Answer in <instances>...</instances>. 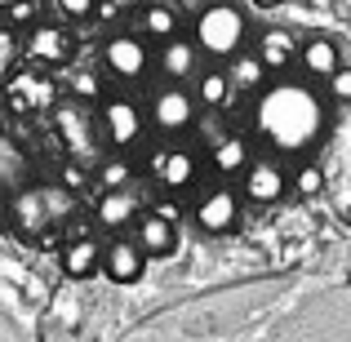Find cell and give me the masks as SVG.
<instances>
[{
  "instance_id": "cell-1",
  "label": "cell",
  "mask_w": 351,
  "mask_h": 342,
  "mask_svg": "<svg viewBox=\"0 0 351 342\" xmlns=\"http://www.w3.org/2000/svg\"><path fill=\"white\" fill-rule=\"evenodd\" d=\"M254 134L276 160H307L329 138V94L307 76H276L254 94Z\"/></svg>"
},
{
  "instance_id": "cell-31",
  "label": "cell",
  "mask_w": 351,
  "mask_h": 342,
  "mask_svg": "<svg viewBox=\"0 0 351 342\" xmlns=\"http://www.w3.org/2000/svg\"><path fill=\"white\" fill-rule=\"evenodd\" d=\"M249 5H254V9H280L285 0H249Z\"/></svg>"
},
{
  "instance_id": "cell-13",
  "label": "cell",
  "mask_w": 351,
  "mask_h": 342,
  "mask_svg": "<svg viewBox=\"0 0 351 342\" xmlns=\"http://www.w3.org/2000/svg\"><path fill=\"white\" fill-rule=\"evenodd\" d=\"M147 169H152V178L160 182V187H169V191H182V187H191V182H196L200 164H196V156H191L187 147L169 143V147H156V151H152Z\"/></svg>"
},
{
  "instance_id": "cell-19",
  "label": "cell",
  "mask_w": 351,
  "mask_h": 342,
  "mask_svg": "<svg viewBox=\"0 0 351 342\" xmlns=\"http://www.w3.org/2000/svg\"><path fill=\"white\" fill-rule=\"evenodd\" d=\"M103 271V245L94 236H76L62 249V276L67 280H89V276Z\"/></svg>"
},
{
  "instance_id": "cell-6",
  "label": "cell",
  "mask_w": 351,
  "mask_h": 342,
  "mask_svg": "<svg viewBox=\"0 0 351 342\" xmlns=\"http://www.w3.org/2000/svg\"><path fill=\"white\" fill-rule=\"evenodd\" d=\"M98 129H103V143L112 147V151H129V147L143 143L147 134V116L138 112L134 98H103V107H98Z\"/></svg>"
},
{
  "instance_id": "cell-2",
  "label": "cell",
  "mask_w": 351,
  "mask_h": 342,
  "mask_svg": "<svg viewBox=\"0 0 351 342\" xmlns=\"http://www.w3.org/2000/svg\"><path fill=\"white\" fill-rule=\"evenodd\" d=\"M76 214V191L62 182H27L9 196V227L18 240H40Z\"/></svg>"
},
{
  "instance_id": "cell-12",
  "label": "cell",
  "mask_w": 351,
  "mask_h": 342,
  "mask_svg": "<svg viewBox=\"0 0 351 342\" xmlns=\"http://www.w3.org/2000/svg\"><path fill=\"white\" fill-rule=\"evenodd\" d=\"M27 53H32L36 67H62L76 53V45H71V32L62 23H40L36 18L32 32H27Z\"/></svg>"
},
{
  "instance_id": "cell-27",
  "label": "cell",
  "mask_w": 351,
  "mask_h": 342,
  "mask_svg": "<svg viewBox=\"0 0 351 342\" xmlns=\"http://www.w3.org/2000/svg\"><path fill=\"white\" fill-rule=\"evenodd\" d=\"M325 85H329V89H325V94H329V98H334V103H351V67H347V62H343V67H338V71H334V76H329V80H325Z\"/></svg>"
},
{
  "instance_id": "cell-25",
  "label": "cell",
  "mask_w": 351,
  "mask_h": 342,
  "mask_svg": "<svg viewBox=\"0 0 351 342\" xmlns=\"http://www.w3.org/2000/svg\"><path fill=\"white\" fill-rule=\"evenodd\" d=\"M325 164H316V160H302L298 164V173L289 178V196H298V200H316L320 191H325Z\"/></svg>"
},
{
  "instance_id": "cell-17",
  "label": "cell",
  "mask_w": 351,
  "mask_h": 342,
  "mask_svg": "<svg viewBox=\"0 0 351 342\" xmlns=\"http://www.w3.org/2000/svg\"><path fill=\"white\" fill-rule=\"evenodd\" d=\"M147 271V254L134 245V240H112L103 249V276L112 284H138Z\"/></svg>"
},
{
  "instance_id": "cell-3",
  "label": "cell",
  "mask_w": 351,
  "mask_h": 342,
  "mask_svg": "<svg viewBox=\"0 0 351 342\" xmlns=\"http://www.w3.org/2000/svg\"><path fill=\"white\" fill-rule=\"evenodd\" d=\"M191 40H196V49L205 53V58H236L240 49H245L249 40V18L245 9L232 5V0H214V5H205L196 14V23H191Z\"/></svg>"
},
{
  "instance_id": "cell-30",
  "label": "cell",
  "mask_w": 351,
  "mask_h": 342,
  "mask_svg": "<svg viewBox=\"0 0 351 342\" xmlns=\"http://www.w3.org/2000/svg\"><path fill=\"white\" fill-rule=\"evenodd\" d=\"M14 53H18V36H14V27H0V71L14 67Z\"/></svg>"
},
{
  "instance_id": "cell-28",
  "label": "cell",
  "mask_w": 351,
  "mask_h": 342,
  "mask_svg": "<svg viewBox=\"0 0 351 342\" xmlns=\"http://www.w3.org/2000/svg\"><path fill=\"white\" fill-rule=\"evenodd\" d=\"M0 14H5L9 27H27V23H36V0H14V5L0 9Z\"/></svg>"
},
{
  "instance_id": "cell-10",
  "label": "cell",
  "mask_w": 351,
  "mask_h": 342,
  "mask_svg": "<svg viewBox=\"0 0 351 342\" xmlns=\"http://www.w3.org/2000/svg\"><path fill=\"white\" fill-rule=\"evenodd\" d=\"M240 191L254 205H276V200L289 196V173L276 156H263V160H249L245 173H240Z\"/></svg>"
},
{
  "instance_id": "cell-20",
  "label": "cell",
  "mask_w": 351,
  "mask_h": 342,
  "mask_svg": "<svg viewBox=\"0 0 351 342\" xmlns=\"http://www.w3.org/2000/svg\"><path fill=\"white\" fill-rule=\"evenodd\" d=\"M134 214H138L134 187H116V191H103V196H98V227L120 231V227L134 223Z\"/></svg>"
},
{
  "instance_id": "cell-14",
  "label": "cell",
  "mask_w": 351,
  "mask_h": 342,
  "mask_svg": "<svg viewBox=\"0 0 351 342\" xmlns=\"http://www.w3.org/2000/svg\"><path fill=\"white\" fill-rule=\"evenodd\" d=\"M298 36L289 32V27H267L263 36H258V45H254V53H258V62L267 67V76H285L289 67H298Z\"/></svg>"
},
{
  "instance_id": "cell-4",
  "label": "cell",
  "mask_w": 351,
  "mask_h": 342,
  "mask_svg": "<svg viewBox=\"0 0 351 342\" xmlns=\"http://www.w3.org/2000/svg\"><path fill=\"white\" fill-rule=\"evenodd\" d=\"M49 112H53L58 143L67 147L71 160H76V164H98V160H103V129H98V112L85 103V98H58Z\"/></svg>"
},
{
  "instance_id": "cell-21",
  "label": "cell",
  "mask_w": 351,
  "mask_h": 342,
  "mask_svg": "<svg viewBox=\"0 0 351 342\" xmlns=\"http://www.w3.org/2000/svg\"><path fill=\"white\" fill-rule=\"evenodd\" d=\"M223 71H227V85H232V94H258V89L267 85V67L258 62V53H245V49H240L236 58H227Z\"/></svg>"
},
{
  "instance_id": "cell-32",
  "label": "cell",
  "mask_w": 351,
  "mask_h": 342,
  "mask_svg": "<svg viewBox=\"0 0 351 342\" xmlns=\"http://www.w3.org/2000/svg\"><path fill=\"white\" fill-rule=\"evenodd\" d=\"M9 5H14V0H0V9H9Z\"/></svg>"
},
{
  "instance_id": "cell-29",
  "label": "cell",
  "mask_w": 351,
  "mask_h": 342,
  "mask_svg": "<svg viewBox=\"0 0 351 342\" xmlns=\"http://www.w3.org/2000/svg\"><path fill=\"white\" fill-rule=\"evenodd\" d=\"M98 0H58V14L71 18V23H85V18H94Z\"/></svg>"
},
{
  "instance_id": "cell-26",
  "label": "cell",
  "mask_w": 351,
  "mask_h": 342,
  "mask_svg": "<svg viewBox=\"0 0 351 342\" xmlns=\"http://www.w3.org/2000/svg\"><path fill=\"white\" fill-rule=\"evenodd\" d=\"M98 182H103V191H116V187H134V164L125 160V156H107V160H98Z\"/></svg>"
},
{
  "instance_id": "cell-11",
  "label": "cell",
  "mask_w": 351,
  "mask_h": 342,
  "mask_svg": "<svg viewBox=\"0 0 351 342\" xmlns=\"http://www.w3.org/2000/svg\"><path fill=\"white\" fill-rule=\"evenodd\" d=\"M156 67H160V76L169 85H196V76L205 71V53L196 49L191 36H169V40H160Z\"/></svg>"
},
{
  "instance_id": "cell-7",
  "label": "cell",
  "mask_w": 351,
  "mask_h": 342,
  "mask_svg": "<svg viewBox=\"0 0 351 342\" xmlns=\"http://www.w3.org/2000/svg\"><path fill=\"white\" fill-rule=\"evenodd\" d=\"M5 103H9V112H18V116L49 112V107L58 103V80L49 76V67H23V71L9 76Z\"/></svg>"
},
{
  "instance_id": "cell-16",
  "label": "cell",
  "mask_w": 351,
  "mask_h": 342,
  "mask_svg": "<svg viewBox=\"0 0 351 342\" xmlns=\"http://www.w3.org/2000/svg\"><path fill=\"white\" fill-rule=\"evenodd\" d=\"M298 67L307 80H329L338 67H343V49H338L334 36H307L298 45Z\"/></svg>"
},
{
  "instance_id": "cell-8",
  "label": "cell",
  "mask_w": 351,
  "mask_h": 342,
  "mask_svg": "<svg viewBox=\"0 0 351 342\" xmlns=\"http://www.w3.org/2000/svg\"><path fill=\"white\" fill-rule=\"evenodd\" d=\"M103 67L112 71L116 80H143L147 71L156 67V53L147 45V36H134V32H116L103 40Z\"/></svg>"
},
{
  "instance_id": "cell-18",
  "label": "cell",
  "mask_w": 351,
  "mask_h": 342,
  "mask_svg": "<svg viewBox=\"0 0 351 342\" xmlns=\"http://www.w3.org/2000/svg\"><path fill=\"white\" fill-rule=\"evenodd\" d=\"M32 182V156L18 138H9L0 129V200H9L14 191H23Z\"/></svg>"
},
{
  "instance_id": "cell-5",
  "label": "cell",
  "mask_w": 351,
  "mask_h": 342,
  "mask_svg": "<svg viewBox=\"0 0 351 342\" xmlns=\"http://www.w3.org/2000/svg\"><path fill=\"white\" fill-rule=\"evenodd\" d=\"M147 120H152V129L160 138H169V143H173V138H182V134H191V129H196L200 103H196V94H191L187 85H169V80H165V85L152 94Z\"/></svg>"
},
{
  "instance_id": "cell-24",
  "label": "cell",
  "mask_w": 351,
  "mask_h": 342,
  "mask_svg": "<svg viewBox=\"0 0 351 342\" xmlns=\"http://www.w3.org/2000/svg\"><path fill=\"white\" fill-rule=\"evenodd\" d=\"M138 23H143L147 40H169V36H178V14H173L169 5H147L143 14H138Z\"/></svg>"
},
{
  "instance_id": "cell-22",
  "label": "cell",
  "mask_w": 351,
  "mask_h": 342,
  "mask_svg": "<svg viewBox=\"0 0 351 342\" xmlns=\"http://www.w3.org/2000/svg\"><path fill=\"white\" fill-rule=\"evenodd\" d=\"M249 160H254V156H249V143L240 134H223L214 143V151H209V164H214L223 178H240Z\"/></svg>"
},
{
  "instance_id": "cell-23",
  "label": "cell",
  "mask_w": 351,
  "mask_h": 342,
  "mask_svg": "<svg viewBox=\"0 0 351 342\" xmlns=\"http://www.w3.org/2000/svg\"><path fill=\"white\" fill-rule=\"evenodd\" d=\"M191 94H196V103L205 107V112H223L227 103H232V85H227V71L223 67H205L196 76V89H191Z\"/></svg>"
},
{
  "instance_id": "cell-9",
  "label": "cell",
  "mask_w": 351,
  "mask_h": 342,
  "mask_svg": "<svg viewBox=\"0 0 351 342\" xmlns=\"http://www.w3.org/2000/svg\"><path fill=\"white\" fill-rule=\"evenodd\" d=\"M191 223H196L205 236H227L240 223V191L232 187H209L196 196V209H191Z\"/></svg>"
},
{
  "instance_id": "cell-15",
  "label": "cell",
  "mask_w": 351,
  "mask_h": 342,
  "mask_svg": "<svg viewBox=\"0 0 351 342\" xmlns=\"http://www.w3.org/2000/svg\"><path fill=\"white\" fill-rule=\"evenodd\" d=\"M134 245L147 254V262L152 258H173L178 254V223L165 214H143L134 223Z\"/></svg>"
}]
</instances>
